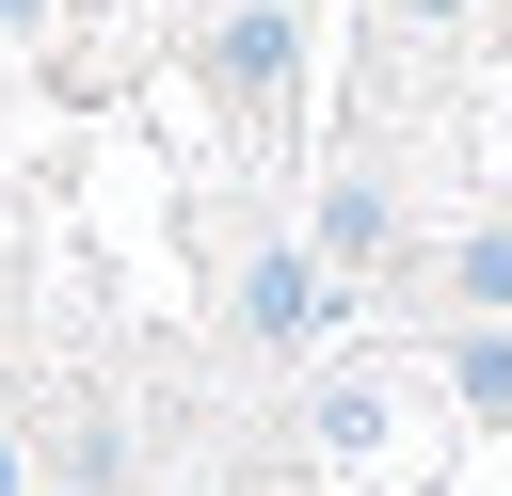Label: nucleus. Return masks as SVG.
<instances>
[{"label": "nucleus", "mask_w": 512, "mask_h": 496, "mask_svg": "<svg viewBox=\"0 0 512 496\" xmlns=\"http://www.w3.org/2000/svg\"><path fill=\"white\" fill-rule=\"evenodd\" d=\"M464 400H496V416H512V336H464Z\"/></svg>", "instance_id": "nucleus-1"}]
</instances>
